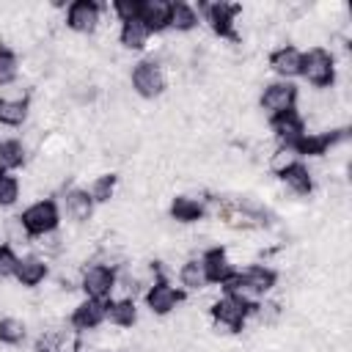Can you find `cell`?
<instances>
[{"label":"cell","instance_id":"cell-1","mask_svg":"<svg viewBox=\"0 0 352 352\" xmlns=\"http://www.w3.org/2000/svg\"><path fill=\"white\" fill-rule=\"evenodd\" d=\"M187 302V292L176 286L160 267L151 264V280L143 289V305L151 316H170Z\"/></svg>","mask_w":352,"mask_h":352},{"label":"cell","instance_id":"cell-2","mask_svg":"<svg viewBox=\"0 0 352 352\" xmlns=\"http://www.w3.org/2000/svg\"><path fill=\"white\" fill-rule=\"evenodd\" d=\"M338 77V63L333 50L314 44L308 50H302V66H300V80H305L314 91H327L336 85Z\"/></svg>","mask_w":352,"mask_h":352},{"label":"cell","instance_id":"cell-3","mask_svg":"<svg viewBox=\"0 0 352 352\" xmlns=\"http://www.w3.org/2000/svg\"><path fill=\"white\" fill-rule=\"evenodd\" d=\"M19 220H22V226H25V231H28L30 239H41V236H47L52 231H60V223H63L60 204L52 195L36 198L33 204H28L19 212Z\"/></svg>","mask_w":352,"mask_h":352},{"label":"cell","instance_id":"cell-4","mask_svg":"<svg viewBox=\"0 0 352 352\" xmlns=\"http://www.w3.org/2000/svg\"><path fill=\"white\" fill-rule=\"evenodd\" d=\"M129 88L135 96L154 102L168 91V72L157 58H140L129 69Z\"/></svg>","mask_w":352,"mask_h":352},{"label":"cell","instance_id":"cell-5","mask_svg":"<svg viewBox=\"0 0 352 352\" xmlns=\"http://www.w3.org/2000/svg\"><path fill=\"white\" fill-rule=\"evenodd\" d=\"M82 297L91 300H110L118 292V264L110 261H91L88 267H82L80 280H77Z\"/></svg>","mask_w":352,"mask_h":352},{"label":"cell","instance_id":"cell-6","mask_svg":"<svg viewBox=\"0 0 352 352\" xmlns=\"http://www.w3.org/2000/svg\"><path fill=\"white\" fill-rule=\"evenodd\" d=\"M198 11H201V22H206V28L217 38L231 41V44H239V33H236V16L242 14V6L239 3H226V0L201 3Z\"/></svg>","mask_w":352,"mask_h":352},{"label":"cell","instance_id":"cell-7","mask_svg":"<svg viewBox=\"0 0 352 352\" xmlns=\"http://www.w3.org/2000/svg\"><path fill=\"white\" fill-rule=\"evenodd\" d=\"M206 314H209V319H212V324H214L217 330L236 336V333H242V330L248 327V322H250V316L256 314V308L242 305V302H236V300L220 294L217 300L209 302Z\"/></svg>","mask_w":352,"mask_h":352},{"label":"cell","instance_id":"cell-8","mask_svg":"<svg viewBox=\"0 0 352 352\" xmlns=\"http://www.w3.org/2000/svg\"><path fill=\"white\" fill-rule=\"evenodd\" d=\"M297 102H300V88L297 82H289V80H270L261 85V94H258V107L261 113L270 118V116H278V113H286V110H297Z\"/></svg>","mask_w":352,"mask_h":352},{"label":"cell","instance_id":"cell-9","mask_svg":"<svg viewBox=\"0 0 352 352\" xmlns=\"http://www.w3.org/2000/svg\"><path fill=\"white\" fill-rule=\"evenodd\" d=\"M102 11L104 6L96 0H72L63 11V25L77 36H91L102 25Z\"/></svg>","mask_w":352,"mask_h":352},{"label":"cell","instance_id":"cell-10","mask_svg":"<svg viewBox=\"0 0 352 352\" xmlns=\"http://www.w3.org/2000/svg\"><path fill=\"white\" fill-rule=\"evenodd\" d=\"M66 322H69V330H74L77 336L96 333V330L107 322V300L82 297L80 302H74V308L69 311Z\"/></svg>","mask_w":352,"mask_h":352},{"label":"cell","instance_id":"cell-11","mask_svg":"<svg viewBox=\"0 0 352 352\" xmlns=\"http://www.w3.org/2000/svg\"><path fill=\"white\" fill-rule=\"evenodd\" d=\"M267 126H270L275 143L283 146V148H294V143L308 132L305 116H302L300 110H286V113L270 116V118H267Z\"/></svg>","mask_w":352,"mask_h":352},{"label":"cell","instance_id":"cell-12","mask_svg":"<svg viewBox=\"0 0 352 352\" xmlns=\"http://www.w3.org/2000/svg\"><path fill=\"white\" fill-rule=\"evenodd\" d=\"M198 261H201V267H204L206 286H223V283L236 272L234 261L228 258L226 245H220V242H217V245L204 248V250L198 253Z\"/></svg>","mask_w":352,"mask_h":352},{"label":"cell","instance_id":"cell-13","mask_svg":"<svg viewBox=\"0 0 352 352\" xmlns=\"http://www.w3.org/2000/svg\"><path fill=\"white\" fill-rule=\"evenodd\" d=\"M58 204H60V214L69 223H77V226L88 223L94 217V212H96V204H94L88 187H77V184L74 187H66Z\"/></svg>","mask_w":352,"mask_h":352},{"label":"cell","instance_id":"cell-14","mask_svg":"<svg viewBox=\"0 0 352 352\" xmlns=\"http://www.w3.org/2000/svg\"><path fill=\"white\" fill-rule=\"evenodd\" d=\"M267 66L275 74V80H300V66H302V50L297 44H280L267 55Z\"/></svg>","mask_w":352,"mask_h":352},{"label":"cell","instance_id":"cell-15","mask_svg":"<svg viewBox=\"0 0 352 352\" xmlns=\"http://www.w3.org/2000/svg\"><path fill=\"white\" fill-rule=\"evenodd\" d=\"M278 179H280V184L292 192V195H297V198H311L314 195V190H316V179H314V170L308 168V162H302V160H294V162H289L283 170H278L275 173Z\"/></svg>","mask_w":352,"mask_h":352},{"label":"cell","instance_id":"cell-16","mask_svg":"<svg viewBox=\"0 0 352 352\" xmlns=\"http://www.w3.org/2000/svg\"><path fill=\"white\" fill-rule=\"evenodd\" d=\"M50 272H52L50 258H44L41 253H22L19 264H16V272H14V280L22 289H38L50 278Z\"/></svg>","mask_w":352,"mask_h":352},{"label":"cell","instance_id":"cell-17","mask_svg":"<svg viewBox=\"0 0 352 352\" xmlns=\"http://www.w3.org/2000/svg\"><path fill=\"white\" fill-rule=\"evenodd\" d=\"M168 217L173 223H182V226H195L201 220L209 217V209H206V198H198V195H173L170 204H168Z\"/></svg>","mask_w":352,"mask_h":352},{"label":"cell","instance_id":"cell-18","mask_svg":"<svg viewBox=\"0 0 352 352\" xmlns=\"http://www.w3.org/2000/svg\"><path fill=\"white\" fill-rule=\"evenodd\" d=\"M30 118V91L25 94H3L0 96V126L6 129H19Z\"/></svg>","mask_w":352,"mask_h":352},{"label":"cell","instance_id":"cell-19","mask_svg":"<svg viewBox=\"0 0 352 352\" xmlns=\"http://www.w3.org/2000/svg\"><path fill=\"white\" fill-rule=\"evenodd\" d=\"M138 19L146 25L151 36L170 30V0H140Z\"/></svg>","mask_w":352,"mask_h":352},{"label":"cell","instance_id":"cell-20","mask_svg":"<svg viewBox=\"0 0 352 352\" xmlns=\"http://www.w3.org/2000/svg\"><path fill=\"white\" fill-rule=\"evenodd\" d=\"M138 300L135 297H110L107 300V322L118 330H132L138 324Z\"/></svg>","mask_w":352,"mask_h":352},{"label":"cell","instance_id":"cell-21","mask_svg":"<svg viewBox=\"0 0 352 352\" xmlns=\"http://www.w3.org/2000/svg\"><path fill=\"white\" fill-rule=\"evenodd\" d=\"M201 25V11L187 0H170V30L192 33Z\"/></svg>","mask_w":352,"mask_h":352},{"label":"cell","instance_id":"cell-22","mask_svg":"<svg viewBox=\"0 0 352 352\" xmlns=\"http://www.w3.org/2000/svg\"><path fill=\"white\" fill-rule=\"evenodd\" d=\"M0 165L8 173H16L28 165V146L22 138H0Z\"/></svg>","mask_w":352,"mask_h":352},{"label":"cell","instance_id":"cell-23","mask_svg":"<svg viewBox=\"0 0 352 352\" xmlns=\"http://www.w3.org/2000/svg\"><path fill=\"white\" fill-rule=\"evenodd\" d=\"M176 280L179 286L187 292V294H195V292H204L206 289V275H204V267L198 261V256H190L179 264V272H176Z\"/></svg>","mask_w":352,"mask_h":352},{"label":"cell","instance_id":"cell-24","mask_svg":"<svg viewBox=\"0 0 352 352\" xmlns=\"http://www.w3.org/2000/svg\"><path fill=\"white\" fill-rule=\"evenodd\" d=\"M148 38H151V33L146 30V25L140 19L118 25V44L129 52H143L148 47Z\"/></svg>","mask_w":352,"mask_h":352},{"label":"cell","instance_id":"cell-25","mask_svg":"<svg viewBox=\"0 0 352 352\" xmlns=\"http://www.w3.org/2000/svg\"><path fill=\"white\" fill-rule=\"evenodd\" d=\"M28 341V322L14 314L0 316V344L3 346H22Z\"/></svg>","mask_w":352,"mask_h":352},{"label":"cell","instance_id":"cell-26","mask_svg":"<svg viewBox=\"0 0 352 352\" xmlns=\"http://www.w3.org/2000/svg\"><path fill=\"white\" fill-rule=\"evenodd\" d=\"M19 72H22L19 52L11 44L0 41V88H11L19 80Z\"/></svg>","mask_w":352,"mask_h":352},{"label":"cell","instance_id":"cell-27","mask_svg":"<svg viewBox=\"0 0 352 352\" xmlns=\"http://www.w3.org/2000/svg\"><path fill=\"white\" fill-rule=\"evenodd\" d=\"M116 190H118V173L116 170H104V173L94 176L91 184H88V192H91V198H94L96 206L110 204L113 195H116Z\"/></svg>","mask_w":352,"mask_h":352},{"label":"cell","instance_id":"cell-28","mask_svg":"<svg viewBox=\"0 0 352 352\" xmlns=\"http://www.w3.org/2000/svg\"><path fill=\"white\" fill-rule=\"evenodd\" d=\"M3 242H8V245L16 248V250L33 245V239L28 236V231H25V226H22V220H19V214H11V217L3 220Z\"/></svg>","mask_w":352,"mask_h":352},{"label":"cell","instance_id":"cell-29","mask_svg":"<svg viewBox=\"0 0 352 352\" xmlns=\"http://www.w3.org/2000/svg\"><path fill=\"white\" fill-rule=\"evenodd\" d=\"M22 195V182L16 173L0 176V209H11Z\"/></svg>","mask_w":352,"mask_h":352},{"label":"cell","instance_id":"cell-30","mask_svg":"<svg viewBox=\"0 0 352 352\" xmlns=\"http://www.w3.org/2000/svg\"><path fill=\"white\" fill-rule=\"evenodd\" d=\"M19 256H22V253H19L16 248H11L8 242H0V283H3V280H14Z\"/></svg>","mask_w":352,"mask_h":352},{"label":"cell","instance_id":"cell-31","mask_svg":"<svg viewBox=\"0 0 352 352\" xmlns=\"http://www.w3.org/2000/svg\"><path fill=\"white\" fill-rule=\"evenodd\" d=\"M107 11L116 16L118 25H124V22H135L138 14H140V0H113V3L107 6Z\"/></svg>","mask_w":352,"mask_h":352},{"label":"cell","instance_id":"cell-32","mask_svg":"<svg viewBox=\"0 0 352 352\" xmlns=\"http://www.w3.org/2000/svg\"><path fill=\"white\" fill-rule=\"evenodd\" d=\"M33 352H50V349H47V346H41V344H36V349H33Z\"/></svg>","mask_w":352,"mask_h":352},{"label":"cell","instance_id":"cell-33","mask_svg":"<svg viewBox=\"0 0 352 352\" xmlns=\"http://www.w3.org/2000/svg\"><path fill=\"white\" fill-rule=\"evenodd\" d=\"M6 173H8V170H6V168H3V165H0V176H6Z\"/></svg>","mask_w":352,"mask_h":352}]
</instances>
